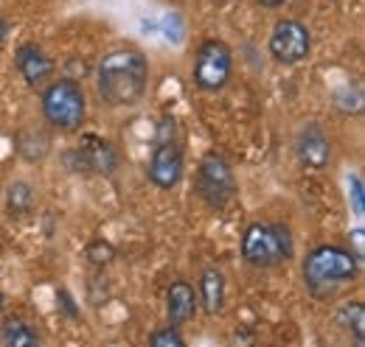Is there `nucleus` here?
<instances>
[{
    "instance_id": "nucleus-1",
    "label": "nucleus",
    "mask_w": 365,
    "mask_h": 347,
    "mask_svg": "<svg viewBox=\"0 0 365 347\" xmlns=\"http://www.w3.org/2000/svg\"><path fill=\"white\" fill-rule=\"evenodd\" d=\"M149 87V59L138 48H115L96 68V90L107 107H135Z\"/></svg>"
},
{
    "instance_id": "nucleus-2",
    "label": "nucleus",
    "mask_w": 365,
    "mask_h": 347,
    "mask_svg": "<svg viewBox=\"0 0 365 347\" xmlns=\"http://www.w3.org/2000/svg\"><path fill=\"white\" fill-rule=\"evenodd\" d=\"M304 283L315 297H331L337 289L349 286L360 274V255L340 244H320L301 266Z\"/></svg>"
},
{
    "instance_id": "nucleus-3",
    "label": "nucleus",
    "mask_w": 365,
    "mask_h": 347,
    "mask_svg": "<svg viewBox=\"0 0 365 347\" xmlns=\"http://www.w3.org/2000/svg\"><path fill=\"white\" fill-rule=\"evenodd\" d=\"M295 255V238L287 224L256 221L242 233V260L253 269H273Z\"/></svg>"
},
{
    "instance_id": "nucleus-4",
    "label": "nucleus",
    "mask_w": 365,
    "mask_h": 347,
    "mask_svg": "<svg viewBox=\"0 0 365 347\" xmlns=\"http://www.w3.org/2000/svg\"><path fill=\"white\" fill-rule=\"evenodd\" d=\"M40 110L51 129L76 132L85 124L88 115V98L76 79H56L46 85L40 95Z\"/></svg>"
},
{
    "instance_id": "nucleus-5",
    "label": "nucleus",
    "mask_w": 365,
    "mask_h": 347,
    "mask_svg": "<svg viewBox=\"0 0 365 347\" xmlns=\"http://www.w3.org/2000/svg\"><path fill=\"white\" fill-rule=\"evenodd\" d=\"M182 174H185V160H182V149L178 140V121L172 115H163L155 132V146H152V157L146 166V176L155 188L172 191L182 182Z\"/></svg>"
},
{
    "instance_id": "nucleus-6",
    "label": "nucleus",
    "mask_w": 365,
    "mask_h": 347,
    "mask_svg": "<svg viewBox=\"0 0 365 347\" xmlns=\"http://www.w3.org/2000/svg\"><path fill=\"white\" fill-rule=\"evenodd\" d=\"M194 191L205 202V208H211V210H225L230 202L236 199V191H239L236 174H233L230 163L220 151L202 154V160L197 166Z\"/></svg>"
},
{
    "instance_id": "nucleus-7",
    "label": "nucleus",
    "mask_w": 365,
    "mask_h": 347,
    "mask_svg": "<svg viewBox=\"0 0 365 347\" xmlns=\"http://www.w3.org/2000/svg\"><path fill=\"white\" fill-rule=\"evenodd\" d=\"M233 73V50L222 40H205L197 48L191 79L202 92H220L225 90Z\"/></svg>"
},
{
    "instance_id": "nucleus-8",
    "label": "nucleus",
    "mask_w": 365,
    "mask_h": 347,
    "mask_svg": "<svg viewBox=\"0 0 365 347\" xmlns=\"http://www.w3.org/2000/svg\"><path fill=\"white\" fill-rule=\"evenodd\" d=\"M71 160V169L82 174H96V176H113L118 171V151L110 140H104L101 134H82L79 146L68 154Z\"/></svg>"
},
{
    "instance_id": "nucleus-9",
    "label": "nucleus",
    "mask_w": 365,
    "mask_h": 347,
    "mask_svg": "<svg viewBox=\"0 0 365 347\" xmlns=\"http://www.w3.org/2000/svg\"><path fill=\"white\" fill-rule=\"evenodd\" d=\"M267 48L278 65H301L312 50V34L301 20H278Z\"/></svg>"
},
{
    "instance_id": "nucleus-10",
    "label": "nucleus",
    "mask_w": 365,
    "mask_h": 347,
    "mask_svg": "<svg viewBox=\"0 0 365 347\" xmlns=\"http://www.w3.org/2000/svg\"><path fill=\"white\" fill-rule=\"evenodd\" d=\"M295 157L309 171H326L331 163V140L320 124H307L295 137Z\"/></svg>"
},
{
    "instance_id": "nucleus-11",
    "label": "nucleus",
    "mask_w": 365,
    "mask_h": 347,
    "mask_svg": "<svg viewBox=\"0 0 365 347\" xmlns=\"http://www.w3.org/2000/svg\"><path fill=\"white\" fill-rule=\"evenodd\" d=\"M14 65H17V73L23 76V82L29 87L46 85L53 76V59L43 50V45L37 43L20 45L17 53H14Z\"/></svg>"
},
{
    "instance_id": "nucleus-12",
    "label": "nucleus",
    "mask_w": 365,
    "mask_h": 347,
    "mask_svg": "<svg viewBox=\"0 0 365 347\" xmlns=\"http://www.w3.org/2000/svg\"><path fill=\"white\" fill-rule=\"evenodd\" d=\"M194 314H197V294H194V286H191L188 280H175V283L166 289V319H169V325L182 328Z\"/></svg>"
},
{
    "instance_id": "nucleus-13",
    "label": "nucleus",
    "mask_w": 365,
    "mask_h": 347,
    "mask_svg": "<svg viewBox=\"0 0 365 347\" xmlns=\"http://www.w3.org/2000/svg\"><path fill=\"white\" fill-rule=\"evenodd\" d=\"M225 294H228L225 274H222L217 266L202 269V274H200V294H197V303L202 305V311H205L208 316H217V314L225 308Z\"/></svg>"
},
{
    "instance_id": "nucleus-14",
    "label": "nucleus",
    "mask_w": 365,
    "mask_h": 347,
    "mask_svg": "<svg viewBox=\"0 0 365 347\" xmlns=\"http://www.w3.org/2000/svg\"><path fill=\"white\" fill-rule=\"evenodd\" d=\"M14 149L26 163H43L51 151V137L43 129H20L14 137Z\"/></svg>"
},
{
    "instance_id": "nucleus-15",
    "label": "nucleus",
    "mask_w": 365,
    "mask_h": 347,
    "mask_svg": "<svg viewBox=\"0 0 365 347\" xmlns=\"http://www.w3.org/2000/svg\"><path fill=\"white\" fill-rule=\"evenodd\" d=\"M0 342L6 347H34L40 345V333L23 316H6L0 325Z\"/></svg>"
},
{
    "instance_id": "nucleus-16",
    "label": "nucleus",
    "mask_w": 365,
    "mask_h": 347,
    "mask_svg": "<svg viewBox=\"0 0 365 347\" xmlns=\"http://www.w3.org/2000/svg\"><path fill=\"white\" fill-rule=\"evenodd\" d=\"M34 205H37L34 185H29L23 179H17V182L9 185V191H6V210H9V216H17V218L29 216V213H34Z\"/></svg>"
},
{
    "instance_id": "nucleus-17",
    "label": "nucleus",
    "mask_w": 365,
    "mask_h": 347,
    "mask_svg": "<svg viewBox=\"0 0 365 347\" xmlns=\"http://www.w3.org/2000/svg\"><path fill=\"white\" fill-rule=\"evenodd\" d=\"M334 322L340 325V331H346L354 345H363V325H365V308L360 300H351V303L340 305Z\"/></svg>"
},
{
    "instance_id": "nucleus-18",
    "label": "nucleus",
    "mask_w": 365,
    "mask_h": 347,
    "mask_svg": "<svg viewBox=\"0 0 365 347\" xmlns=\"http://www.w3.org/2000/svg\"><path fill=\"white\" fill-rule=\"evenodd\" d=\"M149 345L152 347H182L185 345V339H182L180 328L166 325V328H158L155 333H149Z\"/></svg>"
},
{
    "instance_id": "nucleus-19",
    "label": "nucleus",
    "mask_w": 365,
    "mask_h": 347,
    "mask_svg": "<svg viewBox=\"0 0 365 347\" xmlns=\"http://www.w3.org/2000/svg\"><path fill=\"white\" fill-rule=\"evenodd\" d=\"M85 255H88V260H91L93 266H107L110 260L115 258V250H113V244H110V241L96 238V241H91V244H88Z\"/></svg>"
},
{
    "instance_id": "nucleus-20",
    "label": "nucleus",
    "mask_w": 365,
    "mask_h": 347,
    "mask_svg": "<svg viewBox=\"0 0 365 347\" xmlns=\"http://www.w3.org/2000/svg\"><path fill=\"white\" fill-rule=\"evenodd\" d=\"M56 300H59V311H62L68 319H79V308H76V300L71 297V292H68V289H62V292L56 294Z\"/></svg>"
},
{
    "instance_id": "nucleus-21",
    "label": "nucleus",
    "mask_w": 365,
    "mask_h": 347,
    "mask_svg": "<svg viewBox=\"0 0 365 347\" xmlns=\"http://www.w3.org/2000/svg\"><path fill=\"white\" fill-rule=\"evenodd\" d=\"M287 0H256V6H262V9H281Z\"/></svg>"
},
{
    "instance_id": "nucleus-22",
    "label": "nucleus",
    "mask_w": 365,
    "mask_h": 347,
    "mask_svg": "<svg viewBox=\"0 0 365 347\" xmlns=\"http://www.w3.org/2000/svg\"><path fill=\"white\" fill-rule=\"evenodd\" d=\"M6 40H9V23L0 17V48L6 45Z\"/></svg>"
},
{
    "instance_id": "nucleus-23",
    "label": "nucleus",
    "mask_w": 365,
    "mask_h": 347,
    "mask_svg": "<svg viewBox=\"0 0 365 347\" xmlns=\"http://www.w3.org/2000/svg\"><path fill=\"white\" fill-rule=\"evenodd\" d=\"M3 308H6V294L0 292V311H3Z\"/></svg>"
},
{
    "instance_id": "nucleus-24",
    "label": "nucleus",
    "mask_w": 365,
    "mask_h": 347,
    "mask_svg": "<svg viewBox=\"0 0 365 347\" xmlns=\"http://www.w3.org/2000/svg\"><path fill=\"white\" fill-rule=\"evenodd\" d=\"M211 3H230V0H211Z\"/></svg>"
}]
</instances>
